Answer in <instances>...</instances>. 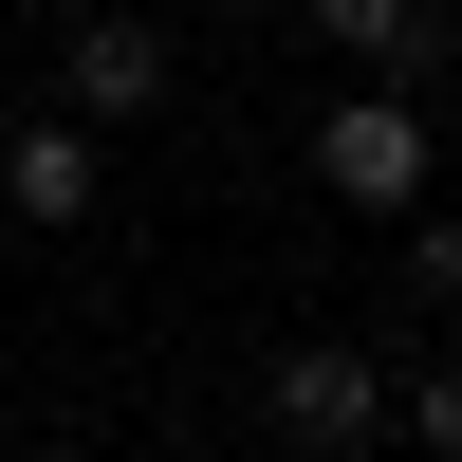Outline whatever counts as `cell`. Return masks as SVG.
I'll return each mask as SVG.
<instances>
[{
	"mask_svg": "<svg viewBox=\"0 0 462 462\" xmlns=\"http://www.w3.org/2000/svg\"><path fill=\"white\" fill-rule=\"evenodd\" d=\"M315 204H370V222L444 204V148H426V111H407V74H370V93L315 111Z\"/></svg>",
	"mask_w": 462,
	"mask_h": 462,
	"instance_id": "6da1fadb",
	"label": "cell"
},
{
	"mask_svg": "<svg viewBox=\"0 0 462 462\" xmlns=\"http://www.w3.org/2000/svg\"><path fill=\"white\" fill-rule=\"evenodd\" d=\"M259 426H278L296 462H352V444H389V352H352V333H296V352L259 370Z\"/></svg>",
	"mask_w": 462,
	"mask_h": 462,
	"instance_id": "7a4b0ae2",
	"label": "cell"
},
{
	"mask_svg": "<svg viewBox=\"0 0 462 462\" xmlns=\"http://www.w3.org/2000/svg\"><path fill=\"white\" fill-rule=\"evenodd\" d=\"M0 204H19L37 241H74V222L111 204V130H74V111H19V130H0Z\"/></svg>",
	"mask_w": 462,
	"mask_h": 462,
	"instance_id": "3957f363",
	"label": "cell"
},
{
	"mask_svg": "<svg viewBox=\"0 0 462 462\" xmlns=\"http://www.w3.org/2000/svg\"><path fill=\"white\" fill-rule=\"evenodd\" d=\"M56 111L74 130H148V111H167V37L148 19H74L56 37Z\"/></svg>",
	"mask_w": 462,
	"mask_h": 462,
	"instance_id": "277c9868",
	"label": "cell"
},
{
	"mask_svg": "<svg viewBox=\"0 0 462 462\" xmlns=\"http://www.w3.org/2000/svg\"><path fill=\"white\" fill-rule=\"evenodd\" d=\"M315 56H370V74H426L444 56V0H296Z\"/></svg>",
	"mask_w": 462,
	"mask_h": 462,
	"instance_id": "5b68a950",
	"label": "cell"
},
{
	"mask_svg": "<svg viewBox=\"0 0 462 462\" xmlns=\"http://www.w3.org/2000/svg\"><path fill=\"white\" fill-rule=\"evenodd\" d=\"M389 426L426 444V462H462V352H426V370H389Z\"/></svg>",
	"mask_w": 462,
	"mask_h": 462,
	"instance_id": "8992f818",
	"label": "cell"
},
{
	"mask_svg": "<svg viewBox=\"0 0 462 462\" xmlns=\"http://www.w3.org/2000/svg\"><path fill=\"white\" fill-rule=\"evenodd\" d=\"M407 296L462 315V204H407Z\"/></svg>",
	"mask_w": 462,
	"mask_h": 462,
	"instance_id": "52a82bcc",
	"label": "cell"
},
{
	"mask_svg": "<svg viewBox=\"0 0 462 462\" xmlns=\"http://www.w3.org/2000/svg\"><path fill=\"white\" fill-rule=\"evenodd\" d=\"M37 462H93V444H37Z\"/></svg>",
	"mask_w": 462,
	"mask_h": 462,
	"instance_id": "ba28073f",
	"label": "cell"
},
{
	"mask_svg": "<svg viewBox=\"0 0 462 462\" xmlns=\"http://www.w3.org/2000/svg\"><path fill=\"white\" fill-rule=\"evenodd\" d=\"M241 19H259V0H241Z\"/></svg>",
	"mask_w": 462,
	"mask_h": 462,
	"instance_id": "9c48e42d",
	"label": "cell"
},
{
	"mask_svg": "<svg viewBox=\"0 0 462 462\" xmlns=\"http://www.w3.org/2000/svg\"><path fill=\"white\" fill-rule=\"evenodd\" d=\"M444 19H462V0H444Z\"/></svg>",
	"mask_w": 462,
	"mask_h": 462,
	"instance_id": "30bf717a",
	"label": "cell"
}]
</instances>
